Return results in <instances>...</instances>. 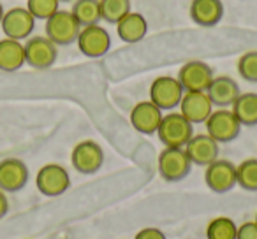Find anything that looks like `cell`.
Instances as JSON below:
<instances>
[{"label": "cell", "instance_id": "obj_28", "mask_svg": "<svg viewBox=\"0 0 257 239\" xmlns=\"http://www.w3.org/2000/svg\"><path fill=\"white\" fill-rule=\"evenodd\" d=\"M236 239H257V221H245L236 230Z\"/></svg>", "mask_w": 257, "mask_h": 239}, {"label": "cell", "instance_id": "obj_12", "mask_svg": "<svg viewBox=\"0 0 257 239\" xmlns=\"http://www.w3.org/2000/svg\"><path fill=\"white\" fill-rule=\"evenodd\" d=\"M213 78L215 76L210 65L201 60H192L182 65L176 79L180 81L185 92H206Z\"/></svg>", "mask_w": 257, "mask_h": 239}, {"label": "cell", "instance_id": "obj_7", "mask_svg": "<svg viewBox=\"0 0 257 239\" xmlns=\"http://www.w3.org/2000/svg\"><path fill=\"white\" fill-rule=\"evenodd\" d=\"M23 46H25V64L32 69L44 71L57 62L58 46H55L46 36L30 37Z\"/></svg>", "mask_w": 257, "mask_h": 239}, {"label": "cell", "instance_id": "obj_31", "mask_svg": "<svg viewBox=\"0 0 257 239\" xmlns=\"http://www.w3.org/2000/svg\"><path fill=\"white\" fill-rule=\"evenodd\" d=\"M4 6H2V4H0V23H2V18H4Z\"/></svg>", "mask_w": 257, "mask_h": 239}, {"label": "cell", "instance_id": "obj_5", "mask_svg": "<svg viewBox=\"0 0 257 239\" xmlns=\"http://www.w3.org/2000/svg\"><path fill=\"white\" fill-rule=\"evenodd\" d=\"M183 93V86L173 76H159L150 85V100L161 111H171L178 107Z\"/></svg>", "mask_w": 257, "mask_h": 239}, {"label": "cell", "instance_id": "obj_3", "mask_svg": "<svg viewBox=\"0 0 257 239\" xmlns=\"http://www.w3.org/2000/svg\"><path fill=\"white\" fill-rule=\"evenodd\" d=\"M44 30H46V37L55 46H69V44L76 43L81 25L76 22L71 11H60L58 9L51 18L46 20Z\"/></svg>", "mask_w": 257, "mask_h": 239}, {"label": "cell", "instance_id": "obj_16", "mask_svg": "<svg viewBox=\"0 0 257 239\" xmlns=\"http://www.w3.org/2000/svg\"><path fill=\"white\" fill-rule=\"evenodd\" d=\"M185 151L189 155L192 165H201L206 167L211 162H215L218 158V143L215 139H211L208 134H196L190 137V141L187 143Z\"/></svg>", "mask_w": 257, "mask_h": 239}, {"label": "cell", "instance_id": "obj_26", "mask_svg": "<svg viewBox=\"0 0 257 239\" xmlns=\"http://www.w3.org/2000/svg\"><path fill=\"white\" fill-rule=\"evenodd\" d=\"M60 0H27V9L36 20H44L55 15L58 11Z\"/></svg>", "mask_w": 257, "mask_h": 239}, {"label": "cell", "instance_id": "obj_4", "mask_svg": "<svg viewBox=\"0 0 257 239\" xmlns=\"http://www.w3.org/2000/svg\"><path fill=\"white\" fill-rule=\"evenodd\" d=\"M204 125H206V134L218 144L234 141L241 130V123L238 122V118L234 116L231 109H225V107L213 109V113L204 122Z\"/></svg>", "mask_w": 257, "mask_h": 239}, {"label": "cell", "instance_id": "obj_30", "mask_svg": "<svg viewBox=\"0 0 257 239\" xmlns=\"http://www.w3.org/2000/svg\"><path fill=\"white\" fill-rule=\"evenodd\" d=\"M9 211V199H8V193L2 192L0 190V218H4Z\"/></svg>", "mask_w": 257, "mask_h": 239}, {"label": "cell", "instance_id": "obj_29", "mask_svg": "<svg viewBox=\"0 0 257 239\" xmlns=\"http://www.w3.org/2000/svg\"><path fill=\"white\" fill-rule=\"evenodd\" d=\"M134 239H166V234L157 227H147V228H141Z\"/></svg>", "mask_w": 257, "mask_h": 239}, {"label": "cell", "instance_id": "obj_14", "mask_svg": "<svg viewBox=\"0 0 257 239\" xmlns=\"http://www.w3.org/2000/svg\"><path fill=\"white\" fill-rule=\"evenodd\" d=\"M180 113L189 120L192 125L204 123L211 113H213V104L206 92H185L180 102Z\"/></svg>", "mask_w": 257, "mask_h": 239}, {"label": "cell", "instance_id": "obj_18", "mask_svg": "<svg viewBox=\"0 0 257 239\" xmlns=\"http://www.w3.org/2000/svg\"><path fill=\"white\" fill-rule=\"evenodd\" d=\"M224 16V6L220 0H192L190 18L199 27H213Z\"/></svg>", "mask_w": 257, "mask_h": 239}, {"label": "cell", "instance_id": "obj_22", "mask_svg": "<svg viewBox=\"0 0 257 239\" xmlns=\"http://www.w3.org/2000/svg\"><path fill=\"white\" fill-rule=\"evenodd\" d=\"M71 13L81 27L99 25L100 22L99 0H76L72 4Z\"/></svg>", "mask_w": 257, "mask_h": 239}, {"label": "cell", "instance_id": "obj_27", "mask_svg": "<svg viewBox=\"0 0 257 239\" xmlns=\"http://www.w3.org/2000/svg\"><path fill=\"white\" fill-rule=\"evenodd\" d=\"M238 72L245 81L257 83V51H246L239 57Z\"/></svg>", "mask_w": 257, "mask_h": 239}, {"label": "cell", "instance_id": "obj_32", "mask_svg": "<svg viewBox=\"0 0 257 239\" xmlns=\"http://www.w3.org/2000/svg\"><path fill=\"white\" fill-rule=\"evenodd\" d=\"M60 2H69V0H60Z\"/></svg>", "mask_w": 257, "mask_h": 239}, {"label": "cell", "instance_id": "obj_2", "mask_svg": "<svg viewBox=\"0 0 257 239\" xmlns=\"http://www.w3.org/2000/svg\"><path fill=\"white\" fill-rule=\"evenodd\" d=\"M157 169L162 179L175 183L182 181L190 174L192 162H190L185 148H164L159 155Z\"/></svg>", "mask_w": 257, "mask_h": 239}, {"label": "cell", "instance_id": "obj_23", "mask_svg": "<svg viewBox=\"0 0 257 239\" xmlns=\"http://www.w3.org/2000/svg\"><path fill=\"white\" fill-rule=\"evenodd\" d=\"M100 20L116 25L125 15L131 13V0H99Z\"/></svg>", "mask_w": 257, "mask_h": 239}, {"label": "cell", "instance_id": "obj_21", "mask_svg": "<svg viewBox=\"0 0 257 239\" xmlns=\"http://www.w3.org/2000/svg\"><path fill=\"white\" fill-rule=\"evenodd\" d=\"M231 111L238 118L241 127H253L257 125V93H239L238 99L232 102Z\"/></svg>", "mask_w": 257, "mask_h": 239}, {"label": "cell", "instance_id": "obj_15", "mask_svg": "<svg viewBox=\"0 0 257 239\" xmlns=\"http://www.w3.org/2000/svg\"><path fill=\"white\" fill-rule=\"evenodd\" d=\"M162 116L164 113L152 100H141L131 111V123L140 134L152 136V134H157Z\"/></svg>", "mask_w": 257, "mask_h": 239}, {"label": "cell", "instance_id": "obj_6", "mask_svg": "<svg viewBox=\"0 0 257 239\" xmlns=\"http://www.w3.org/2000/svg\"><path fill=\"white\" fill-rule=\"evenodd\" d=\"M36 186L43 195L58 197L71 186V176L67 169L60 164H46L37 171Z\"/></svg>", "mask_w": 257, "mask_h": 239}, {"label": "cell", "instance_id": "obj_1", "mask_svg": "<svg viewBox=\"0 0 257 239\" xmlns=\"http://www.w3.org/2000/svg\"><path fill=\"white\" fill-rule=\"evenodd\" d=\"M157 136L166 148H185L194 136V125L182 113H168L162 116Z\"/></svg>", "mask_w": 257, "mask_h": 239}, {"label": "cell", "instance_id": "obj_8", "mask_svg": "<svg viewBox=\"0 0 257 239\" xmlns=\"http://www.w3.org/2000/svg\"><path fill=\"white\" fill-rule=\"evenodd\" d=\"M71 164L81 174H93L104 164V151L99 143L92 139H85L72 148Z\"/></svg>", "mask_w": 257, "mask_h": 239}, {"label": "cell", "instance_id": "obj_9", "mask_svg": "<svg viewBox=\"0 0 257 239\" xmlns=\"http://www.w3.org/2000/svg\"><path fill=\"white\" fill-rule=\"evenodd\" d=\"M79 51L88 58H99L109 51L111 37L107 30L100 25H88L81 27L79 36L76 39Z\"/></svg>", "mask_w": 257, "mask_h": 239}, {"label": "cell", "instance_id": "obj_17", "mask_svg": "<svg viewBox=\"0 0 257 239\" xmlns=\"http://www.w3.org/2000/svg\"><path fill=\"white\" fill-rule=\"evenodd\" d=\"M239 86L229 76H217L211 79L210 86L206 88V95L210 97L211 104L217 107H229L232 106L239 95Z\"/></svg>", "mask_w": 257, "mask_h": 239}, {"label": "cell", "instance_id": "obj_25", "mask_svg": "<svg viewBox=\"0 0 257 239\" xmlns=\"http://www.w3.org/2000/svg\"><path fill=\"white\" fill-rule=\"evenodd\" d=\"M238 225L229 216H217L206 227V239H236Z\"/></svg>", "mask_w": 257, "mask_h": 239}, {"label": "cell", "instance_id": "obj_11", "mask_svg": "<svg viewBox=\"0 0 257 239\" xmlns=\"http://www.w3.org/2000/svg\"><path fill=\"white\" fill-rule=\"evenodd\" d=\"M204 183L215 193H227L236 186V165L229 160L217 158L206 165Z\"/></svg>", "mask_w": 257, "mask_h": 239}, {"label": "cell", "instance_id": "obj_20", "mask_svg": "<svg viewBox=\"0 0 257 239\" xmlns=\"http://www.w3.org/2000/svg\"><path fill=\"white\" fill-rule=\"evenodd\" d=\"M25 65V46L22 41L2 39L0 41V71L16 72Z\"/></svg>", "mask_w": 257, "mask_h": 239}, {"label": "cell", "instance_id": "obj_13", "mask_svg": "<svg viewBox=\"0 0 257 239\" xmlns=\"http://www.w3.org/2000/svg\"><path fill=\"white\" fill-rule=\"evenodd\" d=\"M29 167L20 158L0 160V190L6 193L20 192L29 181Z\"/></svg>", "mask_w": 257, "mask_h": 239}, {"label": "cell", "instance_id": "obj_33", "mask_svg": "<svg viewBox=\"0 0 257 239\" xmlns=\"http://www.w3.org/2000/svg\"><path fill=\"white\" fill-rule=\"evenodd\" d=\"M255 221H257V214H255Z\"/></svg>", "mask_w": 257, "mask_h": 239}, {"label": "cell", "instance_id": "obj_10", "mask_svg": "<svg viewBox=\"0 0 257 239\" xmlns=\"http://www.w3.org/2000/svg\"><path fill=\"white\" fill-rule=\"evenodd\" d=\"M36 27V18L29 13L27 8H13L4 13L0 29L8 39L23 41L29 39Z\"/></svg>", "mask_w": 257, "mask_h": 239}, {"label": "cell", "instance_id": "obj_24", "mask_svg": "<svg viewBox=\"0 0 257 239\" xmlns=\"http://www.w3.org/2000/svg\"><path fill=\"white\" fill-rule=\"evenodd\" d=\"M236 185L246 192H257V158H246L236 165Z\"/></svg>", "mask_w": 257, "mask_h": 239}, {"label": "cell", "instance_id": "obj_19", "mask_svg": "<svg viewBox=\"0 0 257 239\" xmlns=\"http://www.w3.org/2000/svg\"><path fill=\"white\" fill-rule=\"evenodd\" d=\"M148 32V23L140 13H128L116 23V34L123 43L134 44L145 39Z\"/></svg>", "mask_w": 257, "mask_h": 239}]
</instances>
